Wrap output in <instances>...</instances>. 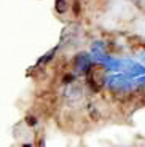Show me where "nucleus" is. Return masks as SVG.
I'll use <instances>...</instances> for the list:
<instances>
[{"label":"nucleus","mask_w":145,"mask_h":147,"mask_svg":"<svg viewBox=\"0 0 145 147\" xmlns=\"http://www.w3.org/2000/svg\"><path fill=\"white\" fill-rule=\"evenodd\" d=\"M104 91L112 96L113 99L118 101H126V99H132L136 96H140L136 78L129 77L123 72L107 74L104 83Z\"/></svg>","instance_id":"f257e3e1"},{"label":"nucleus","mask_w":145,"mask_h":147,"mask_svg":"<svg viewBox=\"0 0 145 147\" xmlns=\"http://www.w3.org/2000/svg\"><path fill=\"white\" fill-rule=\"evenodd\" d=\"M96 66H97V63L94 61V58H93V55L89 53V50H80V51H77L72 55L69 69H72L78 77H80V75L85 77V75H88Z\"/></svg>","instance_id":"f03ea898"},{"label":"nucleus","mask_w":145,"mask_h":147,"mask_svg":"<svg viewBox=\"0 0 145 147\" xmlns=\"http://www.w3.org/2000/svg\"><path fill=\"white\" fill-rule=\"evenodd\" d=\"M58 50H59V45L54 47L53 50H50L48 53H45L38 61H37V66H42V67H48L51 64V61H54L56 59V55H58Z\"/></svg>","instance_id":"7ed1b4c3"},{"label":"nucleus","mask_w":145,"mask_h":147,"mask_svg":"<svg viewBox=\"0 0 145 147\" xmlns=\"http://www.w3.org/2000/svg\"><path fill=\"white\" fill-rule=\"evenodd\" d=\"M72 8L70 0H54V10L58 15H65Z\"/></svg>","instance_id":"20e7f679"},{"label":"nucleus","mask_w":145,"mask_h":147,"mask_svg":"<svg viewBox=\"0 0 145 147\" xmlns=\"http://www.w3.org/2000/svg\"><path fill=\"white\" fill-rule=\"evenodd\" d=\"M24 123L27 126H29L30 129H35L37 126L40 125V118L37 117V115H34V114H30V115H27V117L24 118Z\"/></svg>","instance_id":"39448f33"},{"label":"nucleus","mask_w":145,"mask_h":147,"mask_svg":"<svg viewBox=\"0 0 145 147\" xmlns=\"http://www.w3.org/2000/svg\"><path fill=\"white\" fill-rule=\"evenodd\" d=\"M136 58H137L139 61H140V63H144V64H145V50H142V51H139Z\"/></svg>","instance_id":"423d86ee"}]
</instances>
